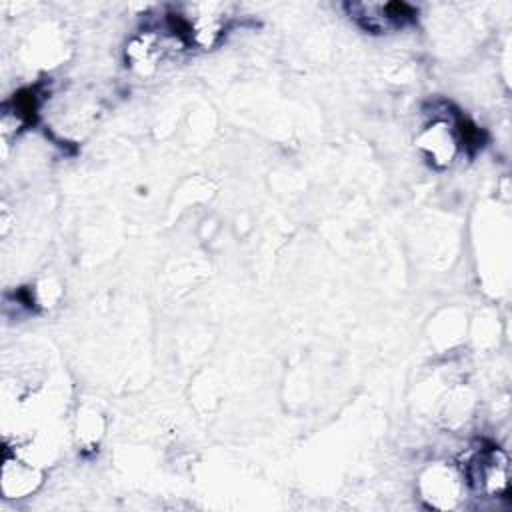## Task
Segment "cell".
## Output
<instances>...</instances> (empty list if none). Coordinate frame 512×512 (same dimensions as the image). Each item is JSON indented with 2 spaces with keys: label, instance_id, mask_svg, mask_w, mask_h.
Masks as SVG:
<instances>
[{
  "label": "cell",
  "instance_id": "obj_1",
  "mask_svg": "<svg viewBox=\"0 0 512 512\" xmlns=\"http://www.w3.org/2000/svg\"><path fill=\"white\" fill-rule=\"evenodd\" d=\"M470 478L478 490L500 496L508 488V456L498 448L482 450L470 464Z\"/></svg>",
  "mask_w": 512,
  "mask_h": 512
},
{
  "label": "cell",
  "instance_id": "obj_2",
  "mask_svg": "<svg viewBox=\"0 0 512 512\" xmlns=\"http://www.w3.org/2000/svg\"><path fill=\"white\" fill-rule=\"evenodd\" d=\"M352 12L370 30H384L390 26H400L414 16L408 4H354Z\"/></svg>",
  "mask_w": 512,
  "mask_h": 512
}]
</instances>
